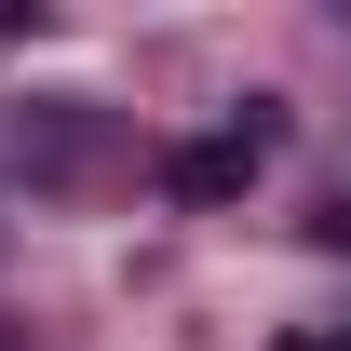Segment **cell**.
I'll list each match as a JSON object with an SVG mask.
<instances>
[{
	"instance_id": "obj_2",
	"label": "cell",
	"mask_w": 351,
	"mask_h": 351,
	"mask_svg": "<svg viewBox=\"0 0 351 351\" xmlns=\"http://www.w3.org/2000/svg\"><path fill=\"white\" fill-rule=\"evenodd\" d=\"M284 351H351V338H284Z\"/></svg>"
},
{
	"instance_id": "obj_1",
	"label": "cell",
	"mask_w": 351,
	"mask_h": 351,
	"mask_svg": "<svg viewBox=\"0 0 351 351\" xmlns=\"http://www.w3.org/2000/svg\"><path fill=\"white\" fill-rule=\"evenodd\" d=\"M257 149H270V122H243V135H203V149H176V189H189V203H230V189L257 176Z\"/></svg>"
},
{
	"instance_id": "obj_3",
	"label": "cell",
	"mask_w": 351,
	"mask_h": 351,
	"mask_svg": "<svg viewBox=\"0 0 351 351\" xmlns=\"http://www.w3.org/2000/svg\"><path fill=\"white\" fill-rule=\"evenodd\" d=\"M0 351H14V338H0Z\"/></svg>"
}]
</instances>
